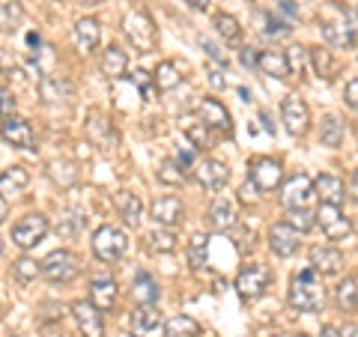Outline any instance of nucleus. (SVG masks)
I'll return each instance as SVG.
<instances>
[{
	"label": "nucleus",
	"instance_id": "nucleus-1",
	"mask_svg": "<svg viewBox=\"0 0 358 337\" xmlns=\"http://www.w3.org/2000/svg\"><path fill=\"white\" fill-rule=\"evenodd\" d=\"M287 301H289V308L299 310V313L322 310V305H326V287H322L317 268H305V272H299L293 280H289Z\"/></svg>",
	"mask_w": 358,
	"mask_h": 337
},
{
	"label": "nucleus",
	"instance_id": "nucleus-2",
	"mask_svg": "<svg viewBox=\"0 0 358 337\" xmlns=\"http://www.w3.org/2000/svg\"><path fill=\"white\" fill-rule=\"evenodd\" d=\"M78 275H81V260H78V254L69 248H57L42 260V278L51 280V284L66 287V284H72Z\"/></svg>",
	"mask_w": 358,
	"mask_h": 337
},
{
	"label": "nucleus",
	"instance_id": "nucleus-3",
	"mask_svg": "<svg viewBox=\"0 0 358 337\" xmlns=\"http://www.w3.org/2000/svg\"><path fill=\"white\" fill-rule=\"evenodd\" d=\"M126 251H129V236L122 233V230L105 224V227H99V230L93 233V254H96V260H102V263H117Z\"/></svg>",
	"mask_w": 358,
	"mask_h": 337
},
{
	"label": "nucleus",
	"instance_id": "nucleus-4",
	"mask_svg": "<svg viewBox=\"0 0 358 337\" xmlns=\"http://www.w3.org/2000/svg\"><path fill=\"white\" fill-rule=\"evenodd\" d=\"M48 236V218L42 212H30V215L18 218L15 227H13V245L21 251H30Z\"/></svg>",
	"mask_w": 358,
	"mask_h": 337
},
{
	"label": "nucleus",
	"instance_id": "nucleus-5",
	"mask_svg": "<svg viewBox=\"0 0 358 337\" xmlns=\"http://www.w3.org/2000/svg\"><path fill=\"white\" fill-rule=\"evenodd\" d=\"M334 9H338V18H326V21H322V39H326L329 45H334V48H352L358 21L346 13L343 6H334Z\"/></svg>",
	"mask_w": 358,
	"mask_h": 337
},
{
	"label": "nucleus",
	"instance_id": "nucleus-6",
	"mask_svg": "<svg viewBox=\"0 0 358 337\" xmlns=\"http://www.w3.org/2000/svg\"><path fill=\"white\" fill-rule=\"evenodd\" d=\"M122 27H126V36L131 39V45L138 48L141 54H147L155 48V27L147 13H129L126 18H122Z\"/></svg>",
	"mask_w": 358,
	"mask_h": 337
},
{
	"label": "nucleus",
	"instance_id": "nucleus-7",
	"mask_svg": "<svg viewBox=\"0 0 358 337\" xmlns=\"http://www.w3.org/2000/svg\"><path fill=\"white\" fill-rule=\"evenodd\" d=\"M268 280H272V272H268V266L263 263H251V266H245L239 278H236V293L242 299H260L266 289H268Z\"/></svg>",
	"mask_w": 358,
	"mask_h": 337
},
{
	"label": "nucleus",
	"instance_id": "nucleus-8",
	"mask_svg": "<svg viewBox=\"0 0 358 337\" xmlns=\"http://www.w3.org/2000/svg\"><path fill=\"white\" fill-rule=\"evenodd\" d=\"M313 194H317V191H313V179L308 173H293L281 185V203L287 209H308Z\"/></svg>",
	"mask_w": 358,
	"mask_h": 337
},
{
	"label": "nucleus",
	"instance_id": "nucleus-9",
	"mask_svg": "<svg viewBox=\"0 0 358 337\" xmlns=\"http://www.w3.org/2000/svg\"><path fill=\"white\" fill-rule=\"evenodd\" d=\"M281 120H284V129L293 134V138H305L310 129V108L301 102L299 96H287L281 105Z\"/></svg>",
	"mask_w": 358,
	"mask_h": 337
},
{
	"label": "nucleus",
	"instance_id": "nucleus-10",
	"mask_svg": "<svg viewBox=\"0 0 358 337\" xmlns=\"http://www.w3.org/2000/svg\"><path fill=\"white\" fill-rule=\"evenodd\" d=\"M39 99L45 105H72L75 87L66 75H42L39 78Z\"/></svg>",
	"mask_w": 358,
	"mask_h": 337
},
{
	"label": "nucleus",
	"instance_id": "nucleus-11",
	"mask_svg": "<svg viewBox=\"0 0 358 337\" xmlns=\"http://www.w3.org/2000/svg\"><path fill=\"white\" fill-rule=\"evenodd\" d=\"M248 179L257 185V191H272V188H278V185H281V179H284L281 162L266 159V155L248 162Z\"/></svg>",
	"mask_w": 358,
	"mask_h": 337
},
{
	"label": "nucleus",
	"instance_id": "nucleus-12",
	"mask_svg": "<svg viewBox=\"0 0 358 337\" xmlns=\"http://www.w3.org/2000/svg\"><path fill=\"white\" fill-rule=\"evenodd\" d=\"M0 138L15 150H36V131H33L30 122L21 120V117H9V120L0 122Z\"/></svg>",
	"mask_w": 358,
	"mask_h": 337
},
{
	"label": "nucleus",
	"instance_id": "nucleus-13",
	"mask_svg": "<svg viewBox=\"0 0 358 337\" xmlns=\"http://www.w3.org/2000/svg\"><path fill=\"white\" fill-rule=\"evenodd\" d=\"M72 313H75V322H78V329H81L84 337H105V313L99 310L90 299L75 301Z\"/></svg>",
	"mask_w": 358,
	"mask_h": 337
},
{
	"label": "nucleus",
	"instance_id": "nucleus-14",
	"mask_svg": "<svg viewBox=\"0 0 358 337\" xmlns=\"http://www.w3.org/2000/svg\"><path fill=\"white\" fill-rule=\"evenodd\" d=\"M131 334L134 337H159L164 334V317L155 305H141L131 310Z\"/></svg>",
	"mask_w": 358,
	"mask_h": 337
},
{
	"label": "nucleus",
	"instance_id": "nucleus-15",
	"mask_svg": "<svg viewBox=\"0 0 358 337\" xmlns=\"http://www.w3.org/2000/svg\"><path fill=\"white\" fill-rule=\"evenodd\" d=\"M317 224H320L322 233H326L331 242L346 239V236L352 233L350 218H346L343 212H341V206H331V203H322V206H320V212H317Z\"/></svg>",
	"mask_w": 358,
	"mask_h": 337
},
{
	"label": "nucleus",
	"instance_id": "nucleus-16",
	"mask_svg": "<svg viewBox=\"0 0 358 337\" xmlns=\"http://www.w3.org/2000/svg\"><path fill=\"white\" fill-rule=\"evenodd\" d=\"M194 179L206 191H221L230 182V167L224 162H218V159H200L194 164Z\"/></svg>",
	"mask_w": 358,
	"mask_h": 337
},
{
	"label": "nucleus",
	"instance_id": "nucleus-17",
	"mask_svg": "<svg viewBox=\"0 0 358 337\" xmlns=\"http://www.w3.org/2000/svg\"><path fill=\"white\" fill-rule=\"evenodd\" d=\"M301 245V233L296 227H289L287 221L272 224L268 227V248H272L275 257H293Z\"/></svg>",
	"mask_w": 358,
	"mask_h": 337
},
{
	"label": "nucleus",
	"instance_id": "nucleus-18",
	"mask_svg": "<svg viewBox=\"0 0 358 337\" xmlns=\"http://www.w3.org/2000/svg\"><path fill=\"white\" fill-rule=\"evenodd\" d=\"M150 215H152V221L159 224V227H176V224H182V218H185V206H182V200L179 197L164 194L159 200H152Z\"/></svg>",
	"mask_w": 358,
	"mask_h": 337
},
{
	"label": "nucleus",
	"instance_id": "nucleus-19",
	"mask_svg": "<svg viewBox=\"0 0 358 337\" xmlns=\"http://www.w3.org/2000/svg\"><path fill=\"white\" fill-rule=\"evenodd\" d=\"M197 117L206 122L209 129H215L221 134H233V117H230V110L224 108L218 99H203V102L197 105Z\"/></svg>",
	"mask_w": 358,
	"mask_h": 337
},
{
	"label": "nucleus",
	"instance_id": "nucleus-20",
	"mask_svg": "<svg viewBox=\"0 0 358 337\" xmlns=\"http://www.w3.org/2000/svg\"><path fill=\"white\" fill-rule=\"evenodd\" d=\"M87 138L93 141L99 150H110L117 143V131L110 126V120L96 108L87 114Z\"/></svg>",
	"mask_w": 358,
	"mask_h": 337
},
{
	"label": "nucleus",
	"instance_id": "nucleus-21",
	"mask_svg": "<svg viewBox=\"0 0 358 337\" xmlns=\"http://www.w3.org/2000/svg\"><path fill=\"white\" fill-rule=\"evenodd\" d=\"M206 221H209V227L218 230V233L233 230V227L239 224V218H236V203H233V200H227V197L212 200V206H209V212H206Z\"/></svg>",
	"mask_w": 358,
	"mask_h": 337
},
{
	"label": "nucleus",
	"instance_id": "nucleus-22",
	"mask_svg": "<svg viewBox=\"0 0 358 337\" xmlns=\"http://www.w3.org/2000/svg\"><path fill=\"white\" fill-rule=\"evenodd\" d=\"M310 268H317L320 275H338L343 268V254L331 245H313L310 248Z\"/></svg>",
	"mask_w": 358,
	"mask_h": 337
},
{
	"label": "nucleus",
	"instance_id": "nucleus-23",
	"mask_svg": "<svg viewBox=\"0 0 358 337\" xmlns=\"http://www.w3.org/2000/svg\"><path fill=\"white\" fill-rule=\"evenodd\" d=\"M90 301L99 308V310H110L117 305V280L110 275H99L90 280Z\"/></svg>",
	"mask_w": 358,
	"mask_h": 337
},
{
	"label": "nucleus",
	"instance_id": "nucleus-24",
	"mask_svg": "<svg viewBox=\"0 0 358 337\" xmlns=\"http://www.w3.org/2000/svg\"><path fill=\"white\" fill-rule=\"evenodd\" d=\"M72 36H75L78 51L90 54V51L99 48V42H102V27H99L96 18H78L75 27H72Z\"/></svg>",
	"mask_w": 358,
	"mask_h": 337
},
{
	"label": "nucleus",
	"instance_id": "nucleus-25",
	"mask_svg": "<svg viewBox=\"0 0 358 337\" xmlns=\"http://www.w3.org/2000/svg\"><path fill=\"white\" fill-rule=\"evenodd\" d=\"M313 191L320 194L322 203H331V206H341L346 200V185L343 179L331 176V173H320L317 179H313Z\"/></svg>",
	"mask_w": 358,
	"mask_h": 337
},
{
	"label": "nucleus",
	"instance_id": "nucleus-26",
	"mask_svg": "<svg viewBox=\"0 0 358 337\" xmlns=\"http://www.w3.org/2000/svg\"><path fill=\"white\" fill-rule=\"evenodd\" d=\"M27 182H30V173L24 171V167H6L3 173H0V200H15L21 191L27 188Z\"/></svg>",
	"mask_w": 358,
	"mask_h": 337
},
{
	"label": "nucleus",
	"instance_id": "nucleus-27",
	"mask_svg": "<svg viewBox=\"0 0 358 337\" xmlns=\"http://www.w3.org/2000/svg\"><path fill=\"white\" fill-rule=\"evenodd\" d=\"M114 203H117L120 218L126 221L131 230L138 227V224H141V215H143V203H141V197L134 194V191H117V194H114Z\"/></svg>",
	"mask_w": 358,
	"mask_h": 337
},
{
	"label": "nucleus",
	"instance_id": "nucleus-28",
	"mask_svg": "<svg viewBox=\"0 0 358 337\" xmlns=\"http://www.w3.org/2000/svg\"><path fill=\"white\" fill-rule=\"evenodd\" d=\"M102 72H105V78H126V72H129V54L122 51V48H117V45H110V48H105L102 51Z\"/></svg>",
	"mask_w": 358,
	"mask_h": 337
},
{
	"label": "nucleus",
	"instance_id": "nucleus-29",
	"mask_svg": "<svg viewBox=\"0 0 358 337\" xmlns=\"http://www.w3.org/2000/svg\"><path fill=\"white\" fill-rule=\"evenodd\" d=\"M179 126H182V134L194 143L197 150H206L209 143H212V138H209V126H206V122L200 120L197 114H185L182 120H179Z\"/></svg>",
	"mask_w": 358,
	"mask_h": 337
},
{
	"label": "nucleus",
	"instance_id": "nucleus-30",
	"mask_svg": "<svg viewBox=\"0 0 358 337\" xmlns=\"http://www.w3.org/2000/svg\"><path fill=\"white\" fill-rule=\"evenodd\" d=\"M131 293H134V299H138V305H159V299H162L159 284H155V278H150L147 272H138V275H134Z\"/></svg>",
	"mask_w": 358,
	"mask_h": 337
},
{
	"label": "nucleus",
	"instance_id": "nucleus-31",
	"mask_svg": "<svg viewBox=\"0 0 358 337\" xmlns=\"http://www.w3.org/2000/svg\"><path fill=\"white\" fill-rule=\"evenodd\" d=\"M334 301H338V308L346 313L358 310V275H350L341 280L338 289H334Z\"/></svg>",
	"mask_w": 358,
	"mask_h": 337
},
{
	"label": "nucleus",
	"instance_id": "nucleus-32",
	"mask_svg": "<svg viewBox=\"0 0 358 337\" xmlns=\"http://www.w3.org/2000/svg\"><path fill=\"white\" fill-rule=\"evenodd\" d=\"M257 69L268 78H287L289 75V63H287V54L284 51H260V63Z\"/></svg>",
	"mask_w": 358,
	"mask_h": 337
},
{
	"label": "nucleus",
	"instance_id": "nucleus-33",
	"mask_svg": "<svg viewBox=\"0 0 358 337\" xmlns=\"http://www.w3.org/2000/svg\"><path fill=\"white\" fill-rule=\"evenodd\" d=\"M200 322L185 317V313H176V317H171L164 322V337H200Z\"/></svg>",
	"mask_w": 358,
	"mask_h": 337
},
{
	"label": "nucleus",
	"instance_id": "nucleus-34",
	"mask_svg": "<svg viewBox=\"0 0 358 337\" xmlns=\"http://www.w3.org/2000/svg\"><path fill=\"white\" fill-rule=\"evenodd\" d=\"M320 143H322V147H331V150H338L343 143V122H341L338 114H326V117H322Z\"/></svg>",
	"mask_w": 358,
	"mask_h": 337
},
{
	"label": "nucleus",
	"instance_id": "nucleus-35",
	"mask_svg": "<svg viewBox=\"0 0 358 337\" xmlns=\"http://www.w3.org/2000/svg\"><path fill=\"white\" fill-rule=\"evenodd\" d=\"M21 21H24V9H21L18 0H3V3H0V33L18 30Z\"/></svg>",
	"mask_w": 358,
	"mask_h": 337
},
{
	"label": "nucleus",
	"instance_id": "nucleus-36",
	"mask_svg": "<svg viewBox=\"0 0 358 337\" xmlns=\"http://www.w3.org/2000/svg\"><path fill=\"white\" fill-rule=\"evenodd\" d=\"M152 78H155V89H173V87H179V81H182V75H179V69L171 60H164V63L155 66Z\"/></svg>",
	"mask_w": 358,
	"mask_h": 337
},
{
	"label": "nucleus",
	"instance_id": "nucleus-37",
	"mask_svg": "<svg viewBox=\"0 0 358 337\" xmlns=\"http://www.w3.org/2000/svg\"><path fill=\"white\" fill-rule=\"evenodd\" d=\"M215 30H218V36H221V39H227L230 45H236V42H242V27H239V21H236V15L218 13V15H215Z\"/></svg>",
	"mask_w": 358,
	"mask_h": 337
},
{
	"label": "nucleus",
	"instance_id": "nucleus-38",
	"mask_svg": "<svg viewBox=\"0 0 358 337\" xmlns=\"http://www.w3.org/2000/svg\"><path fill=\"white\" fill-rule=\"evenodd\" d=\"M159 182L162 185H182L185 179H188V173H185V167L179 164L176 159H167V162H162V167H159Z\"/></svg>",
	"mask_w": 358,
	"mask_h": 337
},
{
	"label": "nucleus",
	"instance_id": "nucleus-39",
	"mask_svg": "<svg viewBox=\"0 0 358 337\" xmlns=\"http://www.w3.org/2000/svg\"><path fill=\"white\" fill-rule=\"evenodd\" d=\"M42 275V263H36L33 257H21V260L13 263V278L21 280V284H30Z\"/></svg>",
	"mask_w": 358,
	"mask_h": 337
},
{
	"label": "nucleus",
	"instance_id": "nucleus-40",
	"mask_svg": "<svg viewBox=\"0 0 358 337\" xmlns=\"http://www.w3.org/2000/svg\"><path fill=\"white\" fill-rule=\"evenodd\" d=\"M150 245H152V251H159V254L173 251L176 248V233H173V227H152Z\"/></svg>",
	"mask_w": 358,
	"mask_h": 337
},
{
	"label": "nucleus",
	"instance_id": "nucleus-41",
	"mask_svg": "<svg viewBox=\"0 0 358 337\" xmlns=\"http://www.w3.org/2000/svg\"><path fill=\"white\" fill-rule=\"evenodd\" d=\"M310 54V63H313V69H317L320 78H331L334 75V60H331V54L322 48V45H317V48H308Z\"/></svg>",
	"mask_w": 358,
	"mask_h": 337
},
{
	"label": "nucleus",
	"instance_id": "nucleus-42",
	"mask_svg": "<svg viewBox=\"0 0 358 337\" xmlns=\"http://www.w3.org/2000/svg\"><path fill=\"white\" fill-rule=\"evenodd\" d=\"M206 251H209V239L203 233L192 236V242H188V260H192V268H203L206 266Z\"/></svg>",
	"mask_w": 358,
	"mask_h": 337
},
{
	"label": "nucleus",
	"instance_id": "nucleus-43",
	"mask_svg": "<svg viewBox=\"0 0 358 337\" xmlns=\"http://www.w3.org/2000/svg\"><path fill=\"white\" fill-rule=\"evenodd\" d=\"M287 224L296 227L299 233H308L317 227V215H313L310 209H287Z\"/></svg>",
	"mask_w": 358,
	"mask_h": 337
},
{
	"label": "nucleus",
	"instance_id": "nucleus-44",
	"mask_svg": "<svg viewBox=\"0 0 358 337\" xmlns=\"http://www.w3.org/2000/svg\"><path fill=\"white\" fill-rule=\"evenodd\" d=\"M129 78H131V84L141 89V96H143V99H147V102H150V99H152V93H155V78H152L150 72H143V69H134Z\"/></svg>",
	"mask_w": 358,
	"mask_h": 337
},
{
	"label": "nucleus",
	"instance_id": "nucleus-45",
	"mask_svg": "<svg viewBox=\"0 0 358 337\" xmlns=\"http://www.w3.org/2000/svg\"><path fill=\"white\" fill-rule=\"evenodd\" d=\"M197 42H200V48L206 51V57H209L212 63H215V66H221V69H227V66H230V57H227V54L221 51V45H215V42H212V39H206V36H200Z\"/></svg>",
	"mask_w": 358,
	"mask_h": 337
},
{
	"label": "nucleus",
	"instance_id": "nucleus-46",
	"mask_svg": "<svg viewBox=\"0 0 358 337\" xmlns=\"http://www.w3.org/2000/svg\"><path fill=\"white\" fill-rule=\"evenodd\" d=\"M287 54V63H289V72H305V63H308V57H310V54H308V48H301V45H293V48H289V51H284Z\"/></svg>",
	"mask_w": 358,
	"mask_h": 337
},
{
	"label": "nucleus",
	"instance_id": "nucleus-47",
	"mask_svg": "<svg viewBox=\"0 0 358 337\" xmlns=\"http://www.w3.org/2000/svg\"><path fill=\"white\" fill-rule=\"evenodd\" d=\"M9 117H15V99H13L9 89L0 87V122L9 120Z\"/></svg>",
	"mask_w": 358,
	"mask_h": 337
},
{
	"label": "nucleus",
	"instance_id": "nucleus-48",
	"mask_svg": "<svg viewBox=\"0 0 358 337\" xmlns=\"http://www.w3.org/2000/svg\"><path fill=\"white\" fill-rule=\"evenodd\" d=\"M206 81H209L212 87H215V89H224V87H227V78H224V69H221V66H215V63H209V66H206Z\"/></svg>",
	"mask_w": 358,
	"mask_h": 337
},
{
	"label": "nucleus",
	"instance_id": "nucleus-49",
	"mask_svg": "<svg viewBox=\"0 0 358 337\" xmlns=\"http://www.w3.org/2000/svg\"><path fill=\"white\" fill-rule=\"evenodd\" d=\"M266 21H268V27H266V33H268V36H275V39H278V36H287V33H289V30H293V27H289V24H287V21H281V18H275V15H268Z\"/></svg>",
	"mask_w": 358,
	"mask_h": 337
},
{
	"label": "nucleus",
	"instance_id": "nucleus-50",
	"mask_svg": "<svg viewBox=\"0 0 358 337\" xmlns=\"http://www.w3.org/2000/svg\"><path fill=\"white\" fill-rule=\"evenodd\" d=\"M343 102L350 105L352 110H358V78H355V81H350V84L343 87Z\"/></svg>",
	"mask_w": 358,
	"mask_h": 337
},
{
	"label": "nucleus",
	"instance_id": "nucleus-51",
	"mask_svg": "<svg viewBox=\"0 0 358 337\" xmlns=\"http://www.w3.org/2000/svg\"><path fill=\"white\" fill-rule=\"evenodd\" d=\"M239 60H242L245 69H257V63H260V51H254V48H242Z\"/></svg>",
	"mask_w": 358,
	"mask_h": 337
},
{
	"label": "nucleus",
	"instance_id": "nucleus-52",
	"mask_svg": "<svg viewBox=\"0 0 358 337\" xmlns=\"http://www.w3.org/2000/svg\"><path fill=\"white\" fill-rule=\"evenodd\" d=\"M275 6H278V13H284L289 21H293L299 15V9L293 6V0H275Z\"/></svg>",
	"mask_w": 358,
	"mask_h": 337
},
{
	"label": "nucleus",
	"instance_id": "nucleus-53",
	"mask_svg": "<svg viewBox=\"0 0 358 337\" xmlns=\"http://www.w3.org/2000/svg\"><path fill=\"white\" fill-rule=\"evenodd\" d=\"M260 122L268 134H275V122H272V114H268V110H260Z\"/></svg>",
	"mask_w": 358,
	"mask_h": 337
},
{
	"label": "nucleus",
	"instance_id": "nucleus-54",
	"mask_svg": "<svg viewBox=\"0 0 358 337\" xmlns=\"http://www.w3.org/2000/svg\"><path fill=\"white\" fill-rule=\"evenodd\" d=\"M188 9H194V13H206L209 9V0H185Z\"/></svg>",
	"mask_w": 358,
	"mask_h": 337
},
{
	"label": "nucleus",
	"instance_id": "nucleus-55",
	"mask_svg": "<svg viewBox=\"0 0 358 337\" xmlns=\"http://www.w3.org/2000/svg\"><path fill=\"white\" fill-rule=\"evenodd\" d=\"M320 337H341V331L334 329V325H322V331H320Z\"/></svg>",
	"mask_w": 358,
	"mask_h": 337
},
{
	"label": "nucleus",
	"instance_id": "nucleus-56",
	"mask_svg": "<svg viewBox=\"0 0 358 337\" xmlns=\"http://www.w3.org/2000/svg\"><path fill=\"white\" fill-rule=\"evenodd\" d=\"M350 194H352V200L358 203V171L352 173V182H350Z\"/></svg>",
	"mask_w": 358,
	"mask_h": 337
},
{
	"label": "nucleus",
	"instance_id": "nucleus-57",
	"mask_svg": "<svg viewBox=\"0 0 358 337\" xmlns=\"http://www.w3.org/2000/svg\"><path fill=\"white\" fill-rule=\"evenodd\" d=\"M42 39H39V33H27V48H39Z\"/></svg>",
	"mask_w": 358,
	"mask_h": 337
},
{
	"label": "nucleus",
	"instance_id": "nucleus-58",
	"mask_svg": "<svg viewBox=\"0 0 358 337\" xmlns=\"http://www.w3.org/2000/svg\"><path fill=\"white\" fill-rule=\"evenodd\" d=\"M341 337H358V325H346V329H341Z\"/></svg>",
	"mask_w": 358,
	"mask_h": 337
},
{
	"label": "nucleus",
	"instance_id": "nucleus-59",
	"mask_svg": "<svg viewBox=\"0 0 358 337\" xmlns=\"http://www.w3.org/2000/svg\"><path fill=\"white\" fill-rule=\"evenodd\" d=\"M0 254H3V242H0Z\"/></svg>",
	"mask_w": 358,
	"mask_h": 337
},
{
	"label": "nucleus",
	"instance_id": "nucleus-60",
	"mask_svg": "<svg viewBox=\"0 0 358 337\" xmlns=\"http://www.w3.org/2000/svg\"><path fill=\"white\" fill-rule=\"evenodd\" d=\"M275 337H287V334H275Z\"/></svg>",
	"mask_w": 358,
	"mask_h": 337
},
{
	"label": "nucleus",
	"instance_id": "nucleus-61",
	"mask_svg": "<svg viewBox=\"0 0 358 337\" xmlns=\"http://www.w3.org/2000/svg\"><path fill=\"white\" fill-rule=\"evenodd\" d=\"M299 337H305V334H299Z\"/></svg>",
	"mask_w": 358,
	"mask_h": 337
}]
</instances>
